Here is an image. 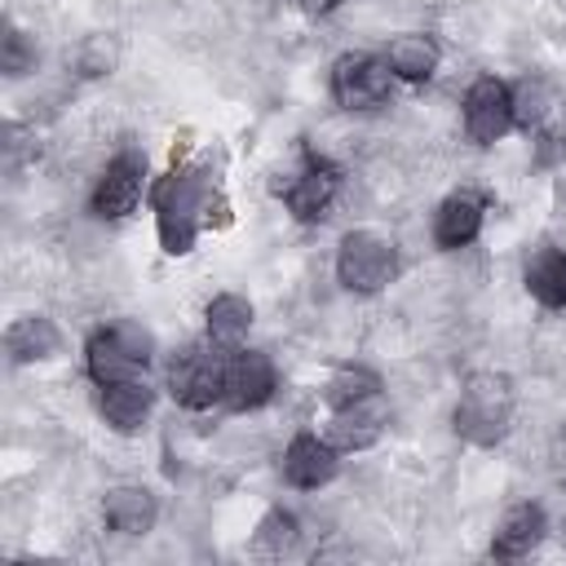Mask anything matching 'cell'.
<instances>
[{
	"mask_svg": "<svg viewBox=\"0 0 566 566\" xmlns=\"http://www.w3.org/2000/svg\"><path fill=\"white\" fill-rule=\"evenodd\" d=\"M292 9H301V13H310V18H318V13H332L340 0H287Z\"/></svg>",
	"mask_w": 566,
	"mask_h": 566,
	"instance_id": "cell-25",
	"label": "cell"
},
{
	"mask_svg": "<svg viewBox=\"0 0 566 566\" xmlns=\"http://www.w3.org/2000/svg\"><path fill=\"white\" fill-rule=\"evenodd\" d=\"M279 473H283V482H287L292 491H318V486H327V482L340 473V451H336L327 438L301 429V433H292V442L283 447Z\"/></svg>",
	"mask_w": 566,
	"mask_h": 566,
	"instance_id": "cell-12",
	"label": "cell"
},
{
	"mask_svg": "<svg viewBox=\"0 0 566 566\" xmlns=\"http://www.w3.org/2000/svg\"><path fill=\"white\" fill-rule=\"evenodd\" d=\"M371 394H385V380L380 371L363 367V363H340L327 380H323V402L327 411L332 407H345V402H358V398H371Z\"/></svg>",
	"mask_w": 566,
	"mask_h": 566,
	"instance_id": "cell-21",
	"label": "cell"
},
{
	"mask_svg": "<svg viewBox=\"0 0 566 566\" xmlns=\"http://www.w3.org/2000/svg\"><path fill=\"white\" fill-rule=\"evenodd\" d=\"M482 221H486V199L473 195V190H451V195L433 208L429 234H433V243H438L442 252H464L469 243H478Z\"/></svg>",
	"mask_w": 566,
	"mask_h": 566,
	"instance_id": "cell-13",
	"label": "cell"
},
{
	"mask_svg": "<svg viewBox=\"0 0 566 566\" xmlns=\"http://www.w3.org/2000/svg\"><path fill=\"white\" fill-rule=\"evenodd\" d=\"M327 88H332V102L349 115H371L389 102L394 93V71L385 62V53H340L332 62V75H327Z\"/></svg>",
	"mask_w": 566,
	"mask_h": 566,
	"instance_id": "cell-6",
	"label": "cell"
},
{
	"mask_svg": "<svg viewBox=\"0 0 566 566\" xmlns=\"http://www.w3.org/2000/svg\"><path fill=\"white\" fill-rule=\"evenodd\" d=\"M279 394V367L265 349H226V394L221 407L230 411H261Z\"/></svg>",
	"mask_w": 566,
	"mask_h": 566,
	"instance_id": "cell-10",
	"label": "cell"
},
{
	"mask_svg": "<svg viewBox=\"0 0 566 566\" xmlns=\"http://www.w3.org/2000/svg\"><path fill=\"white\" fill-rule=\"evenodd\" d=\"M548 535V513L539 509V504H513L504 517H500V526H495V535H491V557H504V562H513V557H526L531 548H539V539Z\"/></svg>",
	"mask_w": 566,
	"mask_h": 566,
	"instance_id": "cell-17",
	"label": "cell"
},
{
	"mask_svg": "<svg viewBox=\"0 0 566 566\" xmlns=\"http://www.w3.org/2000/svg\"><path fill=\"white\" fill-rule=\"evenodd\" d=\"M97 411L106 420V429L115 433H142L150 411H155V389L146 385V376H133V380H115V385H102L97 389Z\"/></svg>",
	"mask_w": 566,
	"mask_h": 566,
	"instance_id": "cell-14",
	"label": "cell"
},
{
	"mask_svg": "<svg viewBox=\"0 0 566 566\" xmlns=\"http://www.w3.org/2000/svg\"><path fill=\"white\" fill-rule=\"evenodd\" d=\"M164 385L177 407L186 411H208L226 394V349L212 340H190L168 358Z\"/></svg>",
	"mask_w": 566,
	"mask_h": 566,
	"instance_id": "cell-4",
	"label": "cell"
},
{
	"mask_svg": "<svg viewBox=\"0 0 566 566\" xmlns=\"http://www.w3.org/2000/svg\"><path fill=\"white\" fill-rule=\"evenodd\" d=\"M142 190H146V159L133 150H119L97 172V181L88 190V212L97 221H124L142 203Z\"/></svg>",
	"mask_w": 566,
	"mask_h": 566,
	"instance_id": "cell-9",
	"label": "cell"
},
{
	"mask_svg": "<svg viewBox=\"0 0 566 566\" xmlns=\"http://www.w3.org/2000/svg\"><path fill=\"white\" fill-rule=\"evenodd\" d=\"M389 429V402L385 394H371V398H358V402H345V407H332L327 411V442L349 455V451H367L385 438Z\"/></svg>",
	"mask_w": 566,
	"mask_h": 566,
	"instance_id": "cell-11",
	"label": "cell"
},
{
	"mask_svg": "<svg viewBox=\"0 0 566 566\" xmlns=\"http://www.w3.org/2000/svg\"><path fill=\"white\" fill-rule=\"evenodd\" d=\"M340 181H345V172H340L332 159L305 155L301 168L279 186V199H283V208H287L301 226H318V221L332 212V203H336V195H340Z\"/></svg>",
	"mask_w": 566,
	"mask_h": 566,
	"instance_id": "cell-8",
	"label": "cell"
},
{
	"mask_svg": "<svg viewBox=\"0 0 566 566\" xmlns=\"http://www.w3.org/2000/svg\"><path fill=\"white\" fill-rule=\"evenodd\" d=\"M460 124H464V137H469L473 146H495V142H504V137L517 128L513 88H509L500 75H478V80L464 88Z\"/></svg>",
	"mask_w": 566,
	"mask_h": 566,
	"instance_id": "cell-7",
	"label": "cell"
},
{
	"mask_svg": "<svg viewBox=\"0 0 566 566\" xmlns=\"http://www.w3.org/2000/svg\"><path fill=\"white\" fill-rule=\"evenodd\" d=\"M526 296L544 310H566V252L553 243H539L522 265Z\"/></svg>",
	"mask_w": 566,
	"mask_h": 566,
	"instance_id": "cell-19",
	"label": "cell"
},
{
	"mask_svg": "<svg viewBox=\"0 0 566 566\" xmlns=\"http://www.w3.org/2000/svg\"><path fill=\"white\" fill-rule=\"evenodd\" d=\"M252 323H256V310H252V301L239 296V292H217V296L203 305V336H208L212 345H221V349H239V345L248 340Z\"/></svg>",
	"mask_w": 566,
	"mask_h": 566,
	"instance_id": "cell-18",
	"label": "cell"
},
{
	"mask_svg": "<svg viewBox=\"0 0 566 566\" xmlns=\"http://www.w3.org/2000/svg\"><path fill=\"white\" fill-rule=\"evenodd\" d=\"M385 62H389L394 80L424 84V80H433V71L442 66V44H438L429 31H398V35L385 44Z\"/></svg>",
	"mask_w": 566,
	"mask_h": 566,
	"instance_id": "cell-16",
	"label": "cell"
},
{
	"mask_svg": "<svg viewBox=\"0 0 566 566\" xmlns=\"http://www.w3.org/2000/svg\"><path fill=\"white\" fill-rule=\"evenodd\" d=\"M115 62H119V44H115V35H106V31L84 35V40L75 44V53H71L75 75H84V80H102V75H111Z\"/></svg>",
	"mask_w": 566,
	"mask_h": 566,
	"instance_id": "cell-23",
	"label": "cell"
},
{
	"mask_svg": "<svg viewBox=\"0 0 566 566\" xmlns=\"http://www.w3.org/2000/svg\"><path fill=\"white\" fill-rule=\"evenodd\" d=\"M0 71L9 80L35 71V44H27V35L18 27H4V35H0Z\"/></svg>",
	"mask_w": 566,
	"mask_h": 566,
	"instance_id": "cell-24",
	"label": "cell"
},
{
	"mask_svg": "<svg viewBox=\"0 0 566 566\" xmlns=\"http://www.w3.org/2000/svg\"><path fill=\"white\" fill-rule=\"evenodd\" d=\"M102 522L115 531V535H150L155 522H159V500L155 491H146L142 482H119L102 495Z\"/></svg>",
	"mask_w": 566,
	"mask_h": 566,
	"instance_id": "cell-15",
	"label": "cell"
},
{
	"mask_svg": "<svg viewBox=\"0 0 566 566\" xmlns=\"http://www.w3.org/2000/svg\"><path fill=\"white\" fill-rule=\"evenodd\" d=\"M513 411H517V394L513 380L504 371H469L451 411L455 438L469 447H495L504 442V433L513 429Z\"/></svg>",
	"mask_w": 566,
	"mask_h": 566,
	"instance_id": "cell-2",
	"label": "cell"
},
{
	"mask_svg": "<svg viewBox=\"0 0 566 566\" xmlns=\"http://www.w3.org/2000/svg\"><path fill=\"white\" fill-rule=\"evenodd\" d=\"M4 349H9V358H13L18 367L44 363V358H53V354L62 349V332H57V323H53L49 314H22V318L4 332Z\"/></svg>",
	"mask_w": 566,
	"mask_h": 566,
	"instance_id": "cell-20",
	"label": "cell"
},
{
	"mask_svg": "<svg viewBox=\"0 0 566 566\" xmlns=\"http://www.w3.org/2000/svg\"><path fill=\"white\" fill-rule=\"evenodd\" d=\"M296 539H301V522H296L287 509H270V513L256 522V531H252V553H261V557H283V553L296 548Z\"/></svg>",
	"mask_w": 566,
	"mask_h": 566,
	"instance_id": "cell-22",
	"label": "cell"
},
{
	"mask_svg": "<svg viewBox=\"0 0 566 566\" xmlns=\"http://www.w3.org/2000/svg\"><path fill=\"white\" fill-rule=\"evenodd\" d=\"M150 208H155V230H159V248L168 256H186L199 239L203 226H221L226 217V203L217 199L212 190V177L208 168H195V164H177L172 172H164L155 186H150Z\"/></svg>",
	"mask_w": 566,
	"mask_h": 566,
	"instance_id": "cell-1",
	"label": "cell"
},
{
	"mask_svg": "<svg viewBox=\"0 0 566 566\" xmlns=\"http://www.w3.org/2000/svg\"><path fill=\"white\" fill-rule=\"evenodd\" d=\"M562 478H566V473H562Z\"/></svg>",
	"mask_w": 566,
	"mask_h": 566,
	"instance_id": "cell-26",
	"label": "cell"
},
{
	"mask_svg": "<svg viewBox=\"0 0 566 566\" xmlns=\"http://www.w3.org/2000/svg\"><path fill=\"white\" fill-rule=\"evenodd\" d=\"M150 354H155L150 332L142 323H133V318H115V323H102L84 340V371L102 389V385H115V380L146 376Z\"/></svg>",
	"mask_w": 566,
	"mask_h": 566,
	"instance_id": "cell-3",
	"label": "cell"
},
{
	"mask_svg": "<svg viewBox=\"0 0 566 566\" xmlns=\"http://www.w3.org/2000/svg\"><path fill=\"white\" fill-rule=\"evenodd\" d=\"M398 279V248L376 230H349L336 248V283L354 296H376Z\"/></svg>",
	"mask_w": 566,
	"mask_h": 566,
	"instance_id": "cell-5",
	"label": "cell"
}]
</instances>
